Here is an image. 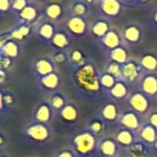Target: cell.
Wrapping results in <instances>:
<instances>
[{
    "instance_id": "cell-1",
    "label": "cell",
    "mask_w": 157,
    "mask_h": 157,
    "mask_svg": "<svg viewBox=\"0 0 157 157\" xmlns=\"http://www.w3.org/2000/svg\"><path fill=\"white\" fill-rule=\"evenodd\" d=\"M101 71L91 60L81 67L71 71L74 92L87 101H96L105 96L100 84Z\"/></svg>"
},
{
    "instance_id": "cell-2",
    "label": "cell",
    "mask_w": 157,
    "mask_h": 157,
    "mask_svg": "<svg viewBox=\"0 0 157 157\" xmlns=\"http://www.w3.org/2000/svg\"><path fill=\"white\" fill-rule=\"evenodd\" d=\"M100 137L84 128L74 133L71 138V147L77 157H98Z\"/></svg>"
},
{
    "instance_id": "cell-3",
    "label": "cell",
    "mask_w": 157,
    "mask_h": 157,
    "mask_svg": "<svg viewBox=\"0 0 157 157\" xmlns=\"http://www.w3.org/2000/svg\"><path fill=\"white\" fill-rule=\"evenodd\" d=\"M25 140L33 144H45L52 137V130L50 124L32 121L26 126L23 132Z\"/></svg>"
},
{
    "instance_id": "cell-4",
    "label": "cell",
    "mask_w": 157,
    "mask_h": 157,
    "mask_svg": "<svg viewBox=\"0 0 157 157\" xmlns=\"http://www.w3.org/2000/svg\"><path fill=\"white\" fill-rule=\"evenodd\" d=\"M63 23V29L74 38V40H83L89 36L91 21L88 17L67 16Z\"/></svg>"
},
{
    "instance_id": "cell-5",
    "label": "cell",
    "mask_w": 157,
    "mask_h": 157,
    "mask_svg": "<svg viewBox=\"0 0 157 157\" xmlns=\"http://www.w3.org/2000/svg\"><path fill=\"white\" fill-rule=\"evenodd\" d=\"M121 33L124 44L130 49L140 46L144 40V29L135 21L125 24L121 29Z\"/></svg>"
},
{
    "instance_id": "cell-6",
    "label": "cell",
    "mask_w": 157,
    "mask_h": 157,
    "mask_svg": "<svg viewBox=\"0 0 157 157\" xmlns=\"http://www.w3.org/2000/svg\"><path fill=\"white\" fill-rule=\"evenodd\" d=\"M96 6L99 16L110 21L120 18L126 7L121 0H98Z\"/></svg>"
},
{
    "instance_id": "cell-7",
    "label": "cell",
    "mask_w": 157,
    "mask_h": 157,
    "mask_svg": "<svg viewBox=\"0 0 157 157\" xmlns=\"http://www.w3.org/2000/svg\"><path fill=\"white\" fill-rule=\"evenodd\" d=\"M125 102L128 109L141 114L144 117L150 112L152 107V100L137 88L131 92Z\"/></svg>"
},
{
    "instance_id": "cell-8",
    "label": "cell",
    "mask_w": 157,
    "mask_h": 157,
    "mask_svg": "<svg viewBox=\"0 0 157 157\" xmlns=\"http://www.w3.org/2000/svg\"><path fill=\"white\" fill-rule=\"evenodd\" d=\"M59 24L44 18L42 16L35 24L34 35L44 44L49 45L54 34L59 29Z\"/></svg>"
},
{
    "instance_id": "cell-9",
    "label": "cell",
    "mask_w": 157,
    "mask_h": 157,
    "mask_svg": "<svg viewBox=\"0 0 157 157\" xmlns=\"http://www.w3.org/2000/svg\"><path fill=\"white\" fill-rule=\"evenodd\" d=\"M42 17L57 24L63 22L68 16L67 7L58 0H50L43 6Z\"/></svg>"
},
{
    "instance_id": "cell-10",
    "label": "cell",
    "mask_w": 157,
    "mask_h": 157,
    "mask_svg": "<svg viewBox=\"0 0 157 157\" xmlns=\"http://www.w3.org/2000/svg\"><path fill=\"white\" fill-rule=\"evenodd\" d=\"M144 74L140 62L137 59L131 58L121 65V79L131 86L132 85H137Z\"/></svg>"
},
{
    "instance_id": "cell-11",
    "label": "cell",
    "mask_w": 157,
    "mask_h": 157,
    "mask_svg": "<svg viewBox=\"0 0 157 157\" xmlns=\"http://www.w3.org/2000/svg\"><path fill=\"white\" fill-rule=\"evenodd\" d=\"M144 122H145V119L144 116L130 109H127L121 111L117 126L121 128H126L132 132H138L139 130L142 128V126L144 124Z\"/></svg>"
},
{
    "instance_id": "cell-12",
    "label": "cell",
    "mask_w": 157,
    "mask_h": 157,
    "mask_svg": "<svg viewBox=\"0 0 157 157\" xmlns=\"http://www.w3.org/2000/svg\"><path fill=\"white\" fill-rule=\"evenodd\" d=\"M97 44L104 52H106V54L113 49L124 44L121 29L112 26L103 38L97 40Z\"/></svg>"
},
{
    "instance_id": "cell-13",
    "label": "cell",
    "mask_w": 157,
    "mask_h": 157,
    "mask_svg": "<svg viewBox=\"0 0 157 157\" xmlns=\"http://www.w3.org/2000/svg\"><path fill=\"white\" fill-rule=\"evenodd\" d=\"M57 65L52 60V56L49 55H40L35 58L32 63L31 70L36 78L45 76L51 73L58 71Z\"/></svg>"
},
{
    "instance_id": "cell-14",
    "label": "cell",
    "mask_w": 157,
    "mask_h": 157,
    "mask_svg": "<svg viewBox=\"0 0 157 157\" xmlns=\"http://www.w3.org/2000/svg\"><path fill=\"white\" fill-rule=\"evenodd\" d=\"M55 117H57L59 119V121L64 126L73 127L76 125L80 120V109L75 103L69 101Z\"/></svg>"
},
{
    "instance_id": "cell-15",
    "label": "cell",
    "mask_w": 157,
    "mask_h": 157,
    "mask_svg": "<svg viewBox=\"0 0 157 157\" xmlns=\"http://www.w3.org/2000/svg\"><path fill=\"white\" fill-rule=\"evenodd\" d=\"M42 16V9L34 2H29L26 7L20 11L15 17L17 23H27L35 25Z\"/></svg>"
},
{
    "instance_id": "cell-16",
    "label": "cell",
    "mask_w": 157,
    "mask_h": 157,
    "mask_svg": "<svg viewBox=\"0 0 157 157\" xmlns=\"http://www.w3.org/2000/svg\"><path fill=\"white\" fill-rule=\"evenodd\" d=\"M136 86L152 101L157 99V73H144Z\"/></svg>"
},
{
    "instance_id": "cell-17",
    "label": "cell",
    "mask_w": 157,
    "mask_h": 157,
    "mask_svg": "<svg viewBox=\"0 0 157 157\" xmlns=\"http://www.w3.org/2000/svg\"><path fill=\"white\" fill-rule=\"evenodd\" d=\"M37 82L40 90L51 95L54 92L60 91L63 84V78L61 74L58 71H55L45 76L37 78Z\"/></svg>"
},
{
    "instance_id": "cell-18",
    "label": "cell",
    "mask_w": 157,
    "mask_h": 157,
    "mask_svg": "<svg viewBox=\"0 0 157 157\" xmlns=\"http://www.w3.org/2000/svg\"><path fill=\"white\" fill-rule=\"evenodd\" d=\"M121 114V110L119 107L118 102L113 100H109L106 103H104L98 112V116L108 125H113V124L117 125Z\"/></svg>"
},
{
    "instance_id": "cell-19",
    "label": "cell",
    "mask_w": 157,
    "mask_h": 157,
    "mask_svg": "<svg viewBox=\"0 0 157 157\" xmlns=\"http://www.w3.org/2000/svg\"><path fill=\"white\" fill-rule=\"evenodd\" d=\"M121 150L114 136L105 135L100 138L98 144V155L100 157H117Z\"/></svg>"
},
{
    "instance_id": "cell-20",
    "label": "cell",
    "mask_w": 157,
    "mask_h": 157,
    "mask_svg": "<svg viewBox=\"0 0 157 157\" xmlns=\"http://www.w3.org/2000/svg\"><path fill=\"white\" fill-rule=\"evenodd\" d=\"M74 40V38L63 28H59L49 46L53 51H68L72 48Z\"/></svg>"
},
{
    "instance_id": "cell-21",
    "label": "cell",
    "mask_w": 157,
    "mask_h": 157,
    "mask_svg": "<svg viewBox=\"0 0 157 157\" xmlns=\"http://www.w3.org/2000/svg\"><path fill=\"white\" fill-rule=\"evenodd\" d=\"M35 25L27 23H17L14 27L9 29L10 38L14 40L23 44L34 34Z\"/></svg>"
},
{
    "instance_id": "cell-22",
    "label": "cell",
    "mask_w": 157,
    "mask_h": 157,
    "mask_svg": "<svg viewBox=\"0 0 157 157\" xmlns=\"http://www.w3.org/2000/svg\"><path fill=\"white\" fill-rule=\"evenodd\" d=\"M55 114L48 101L40 102L37 105L33 112V121L50 124Z\"/></svg>"
},
{
    "instance_id": "cell-23",
    "label": "cell",
    "mask_w": 157,
    "mask_h": 157,
    "mask_svg": "<svg viewBox=\"0 0 157 157\" xmlns=\"http://www.w3.org/2000/svg\"><path fill=\"white\" fill-rule=\"evenodd\" d=\"M131 92V86L128 85L122 79H121L117 81L115 86L106 94V96H108L110 98V100L121 102L125 101L128 98Z\"/></svg>"
},
{
    "instance_id": "cell-24",
    "label": "cell",
    "mask_w": 157,
    "mask_h": 157,
    "mask_svg": "<svg viewBox=\"0 0 157 157\" xmlns=\"http://www.w3.org/2000/svg\"><path fill=\"white\" fill-rule=\"evenodd\" d=\"M111 28H112L111 21L100 17L99 18L95 19L93 22H91L89 36H91L97 41L101 38H103Z\"/></svg>"
},
{
    "instance_id": "cell-25",
    "label": "cell",
    "mask_w": 157,
    "mask_h": 157,
    "mask_svg": "<svg viewBox=\"0 0 157 157\" xmlns=\"http://www.w3.org/2000/svg\"><path fill=\"white\" fill-rule=\"evenodd\" d=\"M68 66L70 67L71 71L81 67L90 60L85 51L78 47H73L68 50Z\"/></svg>"
},
{
    "instance_id": "cell-26",
    "label": "cell",
    "mask_w": 157,
    "mask_h": 157,
    "mask_svg": "<svg viewBox=\"0 0 157 157\" xmlns=\"http://www.w3.org/2000/svg\"><path fill=\"white\" fill-rule=\"evenodd\" d=\"M125 151V157H150L152 152L151 145L137 139Z\"/></svg>"
},
{
    "instance_id": "cell-27",
    "label": "cell",
    "mask_w": 157,
    "mask_h": 157,
    "mask_svg": "<svg viewBox=\"0 0 157 157\" xmlns=\"http://www.w3.org/2000/svg\"><path fill=\"white\" fill-rule=\"evenodd\" d=\"M114 137L117 140L120 146L121 147V149L123 150L129 148L138 139L137 132L121 127H118V130L116 131Z\"/></svg>"
},
{
    "instance_id": "cell-28",
    "label": "cell",
    "mask_w": 157,
    "mask_h": 157,
    "mask_svg": "<svg viewBox=\"0 0 157 157\" xmlns=\"http://www.w3.org/2000/svg\"><path fill=\"white\" fill-rule=\"evenodd\" d=\"M0 52L4 56L15 61V60L18 59L21 56L22 44L10 38L0 48Z\"/></svg>"
},
{
    "instance_id": "cell-29",
    "label": "cell",
    "mask_w": 157,
    "mask_h": 157,
    "mask_svg": "<svg viewBox=\"0 0 157 157\" xmlns=\"http://www.w3.org/2000/svg\"><path fill=\"white\" fill-rule=\"evenodd\" d=\"M139 62L144 73H157V52L154 51L144 52Z\"/></svg>"
},
{
    "instance_id": "cell-30",
    "label": "cell",
    "mask_w": 157,
    "mask_h": 157,
    "mask_svg": "<svg viewBox=\"0 0 157 157\" xmlns=\"http://www.w3.org/2000/svg\"><path fill=\"white\" fill-rule=\"evenodd\" d=\"M108 61H112L120 64H124L131 59L130 48L125 44H122L107 53Z\"/></svg>"
},
{
    "instance_id": "cell-31",
    "label": "cell",
    "mask_w": 157,
    "mask_h": 157,
    "mask_svg": "<svg viewBox=\"0 0 157 157\" xmlns=\"http://www.w3.org/2000/svg\"><path fill=\"white\" fill-rule=\"evenodd\" d=\"M66 7L68 16L88 17L91 12V6L84 0H72Z\"/></svg>"
},
{
    "instance_id": "cell-32",
    "label": "cell",
    "mask_w": 157,
    "mask_h": 157,
    "mask_svg": "<svg viewBox=\"0 0 157 157\" xmlns=\"http://www.w3.org/2000/svg\"><path fill=\"white\" fill-rule=\"evenodd\" d=\"M137 136L139 140L152 146L157 140V129L151 124L144 122V124L137 132Z\"/></svg>"
},
{
    "instance_id": "cell-33",
    "label": "cell",
    "mask_w": 157,
    "mask_h": 157,
    "mask_svg": "<svg viewBox=\"0 0 157 157\" xmlns=\"http://www.w3.org/2000/svg\"><path fill=\"white\" fill-rule=\"evenodd\" d=\"M107 127H108V124L98 115L91 118L87 121L86 126V129H88L91 132H93L94 134H96L97 136L100 138L105 136L104 134L107 131Z\"/></svg>"
},
{
    "instance_id": "cell-34",
    "label": "cell",
    "mask_w": 157,
    "mask_h": 157,
    "mask_svg": "<svg viewBox=\"0 0 157 157\" xmlns=\"http://www.w3.org/2000/svg\"><path fill=\"white\" fill-rule=\"evenodd\" d=\"M48 102L50 103V105L56 116L66 106V104L69 101L63 93H62L61 91H57V92H54L50 95Z\"/></svg>"
},
{
    "instance_id": "cell-35",
    "label": "cell",
    "mask_w": 157,
    "mask_h": 157,
    "mask_svg": "<svg viewBox=\"0 0 157 157\" xmlns=\"http://www.w3.org/2000/svg\"><path fill=\"white\" fill-rule=\"evenodd\" d=\"M118 79L116 77H114L113 75H111L110 74L105 72L104 70L101 71L100 74V84L101 86L105 92V95L115 86V84L117 83Z\"/></svg>"
},
{
    "instance_id": "cell-36",
    "label": "cell",
    "mask_w": 157,
    "mask_h": 157,
    "mask_svg": "<svg viewBox=\"0 0 157 157\" xmlns=\"http://www.w3.org/2000/svg\"><path fill=\"white\" fill-rule=\"evenodd\" d=\"M104 71L110 74L114 77H116L118 80L121 79V64L112 62V61H108L105 67Z\"/></svg>"
},
{
    "instance_id": "cell-37",
    "label": "cell",
    "mask_w": 157,
    "mask_h": 157,
    "mask_svg": "<svg viewBox=\"0 0 157 157\" xmlns=\"http://www.w3.org/2000/svg\"><path fill=\"white\" fill-rule=\"evenodd\" d=\"M52 57L57 66L68 65V51H53Z\"/></svg>"
},
{
    "instance_id": "cell-38",
    "label": "cell",
    "mask_w": 157,
    "mask_h": 157,
    "mask_svg": "<svg viewBox=\"0 0 157 157\" xmlns=\"http://www.w3.org/2000/svg\"><path fill=\"white\" fill-rule=\"evenodd\" d=\"M30 2V0H12L10 14L13 17H16L20 11H22L26 6Z\"/></svg>"
},
{
    "instance_id": "cell-39",
    "label": "cell",
    "mask_w": 157,
    "mask_h": 157,
    "mask_svg": "<svg viewBox=\"0 0 157 157\" xmlns=\"http://www.w3.org/2000/svg\"><path fill=\"white\" fill-rule=\"evenodd\" d=\"M12 0H0V17L10 14Z\"/></svg>"
},
{
    "instance_id": "cell-40",
    "label": "cell",
    "mask_w": 157,
    "mask_h": 157,
    "mask_svg": "<svg viewBox=\"0 0 157 157\" xmlns=\"http://www.w3.org/2000/svg\"><path fill=\"white\" fill-rule=\"evenodd\" d=\"M53 157H77L71 146L59 149Z\"/></svg>"
},
{
    "instance_id": "cell-41",
    "label": "cell",
    "mask_w": 157,
    "mask_h": 157,
    "mask_svg": "<svg viewBox=\"0 0 157 157\" xmlns=\"http://www.w3.org/2000/svg\"><path fill=\"white\" fill-rule=\"evenodd\" d=\"M13 63L14 61L4 56L1 52H0V70L1 71H4V72H6L7 70H9L12 65H13Z\"/></svg>"
},
{
    "instance_id": "cell-42",
    "label": "cell",
    "mask_w": 157,
    "mask_h": 157,
    "mask_svg": "<svg viewBox=\"0 0 157 157\" xmlns=\"http://www.w3.org/2000/svg\"><path fill=\"white\" fill-rule=\"evenodd\" d=\"M3 98H4V102H5V105L6 107V109L9 110L16 103V98L14 97V95L10 92H7V91H4L3 93Z\"/></svg>"
},
{
    "instance_id": "cell-43",
    "label": "cell",
    "mask_w": 157,
    "mask_h": 157,
    "mask_svg": "<svg viewBox=\"0 0 157 157\" xmlns=\"http://www.w3.org/2000/svg\"><path fill=\"white\" fill-rule=\"evenodd\" d=\"M145 122L151 124L152 126H154L155 128L157 129V109L150 111L145 118Z\"/></svg>"
},
{
    "instance_id": "cell-44",
    "label": "cell",
    "mask_w": 157,
    "mask_h": 157,
    "mask_svg": "<svg viewBox=\"0 0 157 157\" xmlns=\"http://www.w3.org/2000/svg\"><path fill=\"white\" fill-rule=\"evenodd\" d=\"M150 26L157 33V6H155L150 14Z\"/></svg>"
},
{
    "instance_id": "cell-45",
    "label": "cell",
    "mask_w": 157,
    "mask_h": 157,
    "mask_svg": "<svg viewBox=\"0 0 157 157\" xmlns=\"http://www.w3.org/2000/svg\"><path fill=\"white\" fill-rule=\"evenodd\" d=\"M153 1L154 0H135L132 6L136 8H144L149 6L153 3Z\"/></svg>"
},
{
    "instance_id": "cell-46",
    "label": "cell",
    "mask_w": 157,
    "mask_h": 157,
    "mask_svg": "<svg viewBox=\"0 0 157 157\" xmlns=\"http://www.w3.org/2000/svg\"><path fill=\"white\" fill-rule=\"evenodd\" d=\"M10 39V31L6 30V31H0V48L4 45V43Z\"/></svg>"
},
{
    "instance_id": "cell-47",
    "label": "cell",
    "mask_w": 157,
    "mask_h": 157,
    "mask_svg": "<svg viewBox=\"0 0 157 157\" xmlns=\"http://www.w3.org/2000/svg\"><path fill=\"white\" fill-rule=\"evenodd\" d=\"M3 93L4 91L0 90V115L5 113L6 111H7L8 109H6V105H5V102H4V98H3Z\"/></svg>"
},
{
    "instance_id": "cell-48",
    "label": "cell",
    "mask_w": 157,
    "mask_h": 157,
    "mask_svg": "<svg viewBox=\"0 0 157 157\" xmlns=\"http://www.w3.org/2000/svg\"><path fill=\"white\" fill-rule=\"evenodd\" d=\"M6 143H7L6 137L5 136V134H4V133H2V132H0V148H2V147L6 146Z\"/></svg>"
},
{
    "instance_id": "cell-49",
    "label": "cell",
    "mask_w": 157,
    "mask_h": 157,
    "mask_svg": "<svg viewBox=\"0 0 157 157\" xmlns=\"http://www.w3.org/2000/svg\"><path fill=\"white\" fill-rule=\"evenodd\" d=\"M125 6H132L135 0H121Z\"/></svg>"
},
{
    "instance_id": "cell-50",
    "label": "cell",
    "mask_w": 157,
    "mask_h": 157,
    "mask_svg": "<svg viewBox=\"0 0 157 157\" xmlns=\"http://www.w3.org/2000/svg\"><path fill=\"white\" fill-rule=\"evenodd\" d=\"M31 2H34V3H36L37 5H42V6H44L45 4H47L50 0H30Z\"/></svg>"
},
{
    "instance_id": "cell-51",
    "label": "cell",
    "mask_w": 157,
    "mask_h": 157,
    "mask_svg": "<svg viewBox=\"0 0 157 157\" xmlns=\"http://www.w3.org/2000/svg\"><path fill=\"white\" fill-rule=\"evenodd\" d=\"M86 3H87L91 7L93 6H96V4H97V2H96V0H84Z\"/></svg>"
},
{
    "instance_id": "cell-52",
    "label": "cell",
    "mask_w": 157,
    "mask_h": 157,
    "mask_svg": "<svg viewBox=\"0 0 157 157\" xmlns=\"http://www.w3.org/2000/svg\"><path fill=\"white\" fill-rule=\"evenodd\" d=\"M151 147H152V152L157 155V140L155 141V143Z\"/></svg>"
},
{
    "instance_id": "cell-53",
    "label": "cell",
    "mask_w": 157,
    "mask_h": 157,
    "mask_svg": "<svg viewBox=\"0 0 157 157\" xmlns=\"http://www.w3.org/2000/svg\"><path fill=\"white\" fill-rule=\"evenodd\" d=\"M0 157H10V156H8V155H0Z\"/></svg>"
},
{
    "instance_id": "cell-54",
    "label": "cell",
    "mask_w": 157,
    "mask_h": 157,
    "mask_svg": "<svg viewBox=\"0 0 157 157\" xmlns=\"http://www.w3.org/2000/svg\"><path fill=\"white\" fill-rule=\"evenodd\" d=\"M98 0H96V2H98Z\"/></svg>"
},
{
    "instance_id": "cell-55",
    "label": "cell",
    "mask_w": 157,
    "mask_h": 157,
    "mask_svg": "<svg viewBox=\"0 0 157 157\" xmlns=\"http://www.w3.org/2000/svg\"><path fill=\"white\" fill-rule=\"evenodd\" d=\"M117 157H120V156H117Z\"/></svg>"
}]
</instances>
